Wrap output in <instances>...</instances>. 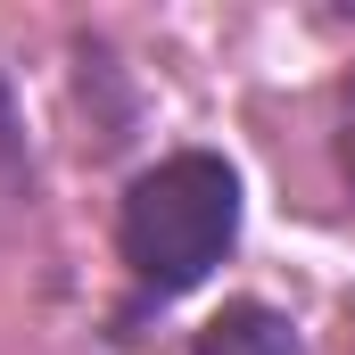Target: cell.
Returning a JSON list of instances; mask_svg holds the SVG:
<instances>
[{"label":"cell","mask_w":355,"mask_h":355,"mask_svg":"<svg viewBox=\"0 0 355 355\" xmlns=\"http://www.w3.org/2000/svg\"><path fill=\"white\" fill-rule=\"evenodd\" d=\"M240 166L215 149H166L157 166L124 182L116 207V257L149 306L190 297L207 272L240 248Z\"/></svg>","instance_id":"obj_1"},{"label":"cell","mask_w":355,"mask_h":355,"mask_svg":"<svg viewBox=\"0 0 355 355\" xmlns=\"http://www.w3.org/2000/svg\"><path fill=\"white\" fill-rule=\"evenodd\" d=\"M190 355H306V339H297V322H289L281 306H265V297H232L223 314L198 322Z\"/></svg>","instance_id":"obj_2"},{"label":"cell","mask_w":355,"mask_h":355,"mask_svg":"<svg viewBox=\"0 0 355 355\" xmlns=\"http://www.w3.org/2000/svg\"><path fill=\"white\" fill-rule=\"evenodd\" d=\"M339 174H347V190H355V75L339 83Z\"/></svg>","instance_id":"obj_3"}]
</instances>
